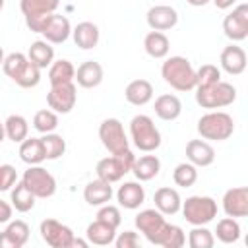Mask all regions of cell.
I'll return each instance as SVG.
<instances>
[{
    "mask_svg": "<svg viewBox=\"0 0 248 248\" xmlns=\"http://www.w3.org/2000/svg\"><path fill=\"white\" fill-rule=\"evenodd\" d=\"M161 76L176 91H190L196 87V70L184 56H170L161 66Z\"/></svg>",
    "mask_w": 248,
    "mask_h": 248,
    "instance_id": "obj_1",
    "label": "cell"
},
{
    "mask_svg": "<svg viewBox=\"0 0 248 248\" xmlns=\"http://www.w3.org/2000/svg\"><path fill=\"white\" fill-rule=\"evenodd\" d=\"M236 101V89L232 83L217 81L211 85L196 87V103L202 108H223Z\"/></svg>",
    "mask_w": 248,
    "mask_h": 248,
    "instance_id": "obj_2",
    "label": "cell"
},
{
    "mask_svg": "<svg viewBox=\"0 0 248 248\" xmlns=\"http://www.w3.org/2000/svg\"><path fill=\"white\" fill-rule=\"evenodd\" d=\"M232 132H234V122H232V116L227 112L211 110L198 120V134L203 140L223 141V140H229Z\"/></svg>",
    "mask_w": 248,
    "mask_h": 248,
    "instance_id": "obj_3",
    "label": "cell"
},
{
    "mask_svg": "<svg viewBox=\"0 0 248 248\" xmlns=\"http://www.w3.org/2000/svg\"><path fill=\"white\" fill-rule=\"evenodd\" d=\"M130 136L134 145L143 153H151L161 145V132L147 114H136L130 120Z\"/></svg>",
    "mask_w": 248,
    "mask_h": 248,
    "instance_id": "obj_4",
    "label": "cell"
},
{
    "mask_svg": "<svg viewBox=\"0 0 248 248\" xmlns=\"http://www.w3.org/2000/svg\"><path fill=\"white\" fill-rule=\"evenodd\" d=\"M180 209L190 225H207L217 217V202L209 196H190L182 202Z\"/></svg>",
    "mask_w": 248,
    "mask_h": 248,
    "instance_id": "obj_5",
    "label": "cell"
},
{
    "mask_svg": "<svg viewBox=\"0 0 248 248\" xmlns=\"http://www.w3.org/2000/svg\"><path fill=\"white\" fill-rule=\"evenodd\" d=\"M134 223H136L138 231L143 232L145 238L151 244H157V246L163 244V240H165V236L169 232V227H170V223L165 221V217H163V213L159 209H143V211H140L136 215Z\"/></svg>",
    "mask_w": 248,
    "mask_h": 248,
    "instance_id": "obj_6",
    "label": "cell"
},
{
    "mask_svg": "<svg viewBox=\"0 0 248 248\" xmlns=\"http://www.w3.org/2000/svg\"><path fill=\"white\" fill-rule=\"evenodd\" d=\"M136 157L134 153L128 149L124 153H118V155H110V157H105L97 163L95 167V172H97V178L105 180V182H118L126 172L132 170V165H134Z\"/></svg>",
    "mask_w": 248,
    "mask_h": 248,
    "instance_id": "obj_7",
    "label": "cell"
},
{
    "mask_svg": "<svg viewBox=\"0 0 248 248\" xmlns=\"http://www.w3.org/2000/svg\"><path fill=\"white\" fill-rule=\"evenodd\" d=\"M99 140L110 155H118V153H124L130 149V141H128V136L124 132V126L116 118H107L101 122Z\"/></svg>",
    "mask_w": 248,
    "mask_h": 248,
    "instance_id": "obj_8",
    "label": "cell"
},
{
    "mask_svg": "<svg viewBox=\"0 0 248 248\" xmlns=\"http://www.w3.org/2000/svg\"><path fill=\"white\" fill-rule=\"evenodd\" d=\"M21 182L33 192L35 198H43L45 200V198L54 196V192H56V180H54V176L46 169H43L39 165H31L23 172Z\"/></svg>",
    "mask_w": 248,
    "mask_h": 248,
    "instance_id": "obj_9",
    "label": "cell"
},
{
    "mask_svg": "<svg viewBox=\"0 0 248 248\" xmlns=\"http://www.w3.org/2000/svg\"><path fill=\"white\" fill-rule=\"evenodd\" d=\"M39 232L41 238L52 248H72V240H74L72 229L56 219H45L39 227Z\"/></svg>",
    "mask_w": 248,
    "mask_h": 248,
    "instance_id": "obj_10",
    "label": "cell"
},
{
    "mask_svg": "<svg viewBox=\"0 0 248 248\" xmlns=\"http://www.w3.org/2000/svg\"><path fill=\"white\" fill-rule=\"evenodd\" d=\"M76 99H78V93H76L74 81H70V83H60V85H52L50 91L46 93V103H48V107H50L54 112H60V114H68V112L76 107Z\"/></svg>",
    "mask_w": 248,
    "mask_h": 248,
    "instance_id": "obj_11",
    "label": "cell"
},
{
    "mask_svg": "<svg viewBox=\"0 0 248 248\" xmlns=\"http://www.w3.org/2000/svg\"><path fill=\"white\" fill-rule=\"evenodd\" d=\"M223 31L231 41H244L248 37V6L238 4L223 19Z\"/></svg>",
    "mask_w": 248,
    "mask_h": 248,
    "instance_id": "obj_12",
    "label": "cell"
},
{
    "mask_svg": "<svg viewBox=\"0 0 248 248\" xmlns=\"http://www.w3.org/2000/svg\"><path fill=\"white\" fill-rule=\"evenodd\" d=\"M223 211L227 217H246L248 215V188L236 186L225 192L223 196Z\"/></svg>",
    "mask_w": 248,
    "mask_h": 248,
    "instance_id": "obj_13",
    "label": "cell"
},
{
    "mask_svg": "<svg viewBox=\"0 0 248 248\" xmlns=\"http://www.w3.org/2000/svg\"><path fill=\"white\" fill-rule=\"evenodd\" d=\"M176 23H178V12L172 6L159 4L149 8L147 12V25L153 31H167V29H172Z\"/></svg>",
    "mask_w": 248,
    "mask_h": 248,
    "instance_id": "obj_14",
    "label": "cell"
},
{
    "mask_svg": "<svg viewBox=\"0 0 248 248\" xmlns=\"http://www.w3.org/2000/svg\"><path fill=\"white\" fill-rule=\"evenodd\" d=\"M72 33V25L68 21L66 16H60V14H52L43 29V37L46 43H52V45H60L64 43Z\"/></svg>",
    "mask_w": 248,
    "mask_h": 248,
    "instance_id": "obj_15",
    "label": "cell"
},
{
    "mask_svg": "<svg viewBox=\"0 0 248 248\" xmlns=\"http://www.w3.org/2000/svg\"><path fill=\"white\" fill-rule=\"evenodd\" d=\"M29 225L25 221H12L4 232H0V248H21L29 240Z\"/></svg>",
    "mask_w": 248,
    "mask_h": 248,
    "instance_id": "obj_16",
    "label": "cell"
},
{
    "mask_svg": "<svg viewBox=\"0 0 248 248\" xmlns=\"http://www.w3.org/2000/svg\"><path fill=\"white\" fill-rule=\"evenodd\" d=\"M219 62H221V68L227 74L238 76V74H242L246 70V52L238 45H229V46L223 48Z\"/></svg>",
    "mask_w": 248,
    "mask_h": 248,
    "instance_id": "obj_17",
    "label": "cell"
},
{
    "mask_svg": "<svg viewBox=\"0 0 248 248\" xmlns=\"http://www.w3.org/2000/svg\"><path fill=\"white\" fill-rule=\"evenodd\" d=\"M186 159L196 167H209L215 161V149L205 140H190L186 143Z\"/></svg>",
    "mask_w": 248,
    "mask_h": 248,
    "instance_id": "obj_18",
    "label": "cell"
},
{
    "mask_svg": "<svg viewBox=\"0 0 248 248\" xmlns=\"http://www.w3.org/2000/svg\"><path fill=\"white\" fill-rule=\"evenodd\" d=\"M116 200L124 209H138L145 200V190L140 182H124L116 192Z\"/></svg>",
    "mask_w": 248,
    "mask_h": 248,
    "instance_id": "obj_19",
    "label": "cell"
},
{
    "mask_svg": "<svg viewBox=\"0 0 248 248\" xmlns=\"http://www.w3.org/2000/svg\"><path fill=\"white\" fill-rule=\"evenodd\" d=\"M124 97L134 107H143L153 99V85L147 79H134L126 85Z\"/></svg>",
    "mask_w": 248,
    "mask_h": 248,
    "instance_id": "obj_20",
    "label": "cell"
},
{
    "mask_svg": "<svg viewBox=\"0 0 248 248\" xmlns=\"http://www.w3.org/2000/svg\"><path fill=\"white\" fill-rule=\"evenodd\" d=\"M153 202H155V209H159L163 215H174L180 211V205H182L180 194L169 186L159 188L153 196Z\"/></svg>",
    "mask_w": 248,
    "mask_h": 248,
    "instance_id": "obj_21",
    "label": "cell"
},
{
    "mask_svg": "<svg viewBox=\"0 0 248 248\" xmlns=\"http://www.w3.org/2000/svg\"><path fill=\"white\" fill-rule=\"evenodd\" d=\"M74 79L78 81V85H81L85 89L97 87L103 81V66L99 62H95V60H87L81 66H78Z\"/></svg>",
    "mask_w": 248,
    "mask_h": 248,
    "instance_id": "obj_22",
    "label": "cell"
},
{
    "mask_svg": "<svg viewBox=\"0 0 248 248\" xmlns=\"http://www.w3.org/2000/svg\"><path fill=\"white\" fill-rule=\"evenodd\" d=\"M110 198H112V186H110V182H105L101 178L91 180L83 188V200L89 205H105L110 202Z\"/></svg>",
    "mask_w": 248,
    "mask_h": 248,
    "instance_id": "obj_23",
    "label": "cell"
},
{
    "mask_svg": "<svg viewBox=\"0 0 248 248\" xmlns=\"http://www.w3.org/2000/svg\"><path fill=\"white\" fill-rule=\"evenodd\" d=\"M72 35H74V43L79 48H83V50L95 48L97 43H99V27L93 21H81V23H78L74 27Z\"/></svg>",
    "mask_w": 248,
    "mask_h": 248,
    "instance_id": "obj_24",
    "label": "cell"
},
{
    "mask_svg": "<svg viewBox=\"0 0 248 248\" xmlns=\"http://www.w3.org/2000/svg\"><path fill=\"white\" fill-rule=\"evenodd\" d=\"M182 112V103L176 95L165 93L155 99V114L161 120H176Z\"/></svg>",
    "mask_w": 248,
    "mask_h": 248,
    "instance_id": "obj_25",
    "label": "cell"
},
{
    "mask_svg": "<svg viewBox=\"0 0 248 248\" xmlns=\"http://www.w3.org/2000/svg\"><path fill=\"white\" fill-rule=\"evenodd\" d=\"M85 236H87V242L89 244H97V246H107V244H112L114 242V236H116V229L95 219L87 231H85Z\"/></svg>",
    "mask_w": 248,
    "mask_h": 248,
    "instance_id": "obj_26",
    "label": "cell"
},
{
    "mask_svg": "<svg viewBox=\"0 0 248 248\" xmlns=\"http://www.w3.org/2000/svg\"><path fill=\"white\" fill-rule=\"evenodd\" d=\"M161 170V161L157 155H143L140 159L134 161L132 165V172L136 174V178L140 182H147L151 178H155Z\"/></svg>",
    "mask_w": 248,
    "mask_h": 248,
    "instance_id": "obj_27",
    "label": "cell"
},
{
    "mask_svg": "<svg viewBox=\"0 0 248 248\" xmlns=\"http://www.w3.org/2000/svg\"><path fill=\"white\" fill-rule=\"evenodd\" d=\"M143 48L151 58H165L169 54L170 43L163 31H149L143 39Z\"/></svg>",
    "mask_w": 248,
    "mask_h": 248,
    "instance_id": "obj_28",
    "label": "cell"
},
{
    "mask_svg": "<svg viewBox=\"0 0 248 248\" xmlns=\"http://www.w3.org/2000/svg\"><path fill=\"white\" fill-rule=\"evenodd\" d=\"M19 157L27 165H41L46 159L41 138H25L19 145Z\"/></svg>",
    "mask_w": 248,
    "mask_h": 248,
    "instance_id": "obj_29",
    "label": "cell"
},
{
    "mask_svg": "<svg viewBox=\"0 0 248 248\" xmlns=\"http://www.w3.org/2000/svg\"><path fill=\"white\" fill-rule=\"evenodd\" d=\"M27 60L33 62L37 68H46L54 62V48L50 46V43L46 41H35L31 43L29 46V52H27Z\"/></svg>",
    "mask_w": 248,
    "mask_h": 248,
    "instance_id": "obj_30",
    "label": "cell"
},
{
    "mask_svg": "<svg viewBox=\"0 0 248 248\" xmlns=\"http://www.w3.org/2000/svg\"><path fill=\"white\" fill-rule=\"evenodd\" d=\"M76 68L70 60H56L48 66V81L50 85H60V83H70L74 81Z\"/></svg>",
    "mask_w": 248,
    "mask_h": 248,
    "instance_id": "obj_31",
    "label": "cell"
},
{
    "mask_svg": "<svg viewBox=\"0 0 248 248\" xmlns=\"http://www.w3.org/2000/svg\"><path fill=\"white\" fill-rule=\"evenodd\" d=\"M4 130L8 140H12L14 143H21L29 134V124L21 114H10L4 122Z\"/></svg>",
    "mask_w": 248,
    "mask_h": 248,
    "instance_id": "obj_32",
    "label": "cell"
},
{
    "mask_svg": "<svg viewBox=\"0 0 248 248\" xmlns=\"http://www.w3.org/2000/svg\"><path fill=\"white\" fill-rule=\"evenodd\" d=\"M10 200H12V207H16V211L27 213V211H31V209L35 207V200H37V198L33 196V192H31L23 182H17L16 188L12 190Z\"/></svg>",
    "mask_w": 248,
    "mask_h": 248,
    "instance_id": "obj_33",
    "label": "cell"
},
{
    "mask_svg": "<svg viewBox=\"0 0 248 248\" xmlns=\"http://www.w3.org/2000/svg\"><path fill=\"white\" fill-rule=\"evenodd\" d=\"M215 234L217 238L223 242V244H232L240 238V225L234 217H225L217 223V229H215Z\"/></svg>",
    "mask_w": 248,
    "mask_h": 248,
    "instance_id": "obj_34",
    "label": "cell"
},
{
    "mask_svg": "<svg viewBox=\"0 0 248 248\" xmlns=\"http://www.w3.org/2000/svg\"><path fill=\"white\" fill-rule=\"evenodd\" d=\"M60 0H21L19 8L21 14L27 16H39V14H54Z\"/></svg>",
    "mask_w": 248,
    "mask_h": 248,
    "instance_id": "obj_35",
    "label": "cell"
},
{
    "mask_svg": "<svg viewBox=\"0 0 248 248\" xmlns=\"http://www.w3.org/2000/svg\"><path fill=\"white\" fill-rule=\"evenodd\" d=\"M172 180H174L176 186H182V188L194 186L196 180H198V169H196V165H192L190 161L176 165L174 170H172Z\"/></svg>",
    "mask_w": 248,
    "mask_h": 248,
    "instance_id": "obj_36",
    "label": "cell"
},
{
    "mask_svg": "<svg viewBox=\"0 0 248 248\" xmlns=\"http://www.w3.org/2000/svg\"><path fill=\"white\" fill-rule=\"evenodd\" d=\"M41 141H43V147H45V157L50 159V161L62 157L64 151H66V141H64V138L58 136V134H54V132L45 134V136L41 138Z\"/></svg>",
    "mask_w": 248,
    "mask_h": 248,
    "instance_id": "obj_37",
    "label": "cell"
},
{
    "mask_svg": "<svg viewBox=\"0 0 248 248\" xmlns=\"http://www.w3.org/2000/svg\"><path fill=\"white\" fill-rule=\"evenodd\" d=\"M33 128L41 134H48L54 132L58 128V116L52 108H43L39 112H35L33 116Z\"/></svg>",
    "mask_w": 248,
    "mask_h": 248,
    "instance_id": "obj_38",
    "label": "cell"
},
{
    "mask_svg": "<svg viewBox=\"0 0 248 248\" xmlns=\"http://www.w3.org/2000/svg\"><path fill=\"white\" fill-rule=\"evenodd\" d=\"M188 244L190 248H211L215 244V236L203 225H194V229L188 232Z\"/></svg>",
    "mask_w": 248,
    "mask_h": 248,
    "instance_id": "obj_39",
    "label": "cell"
},
{
    "mask_svg": "<svg viewBox=\"0 0 248 248\" xmlns=\"http://www.w3.org/2000/svg\"><path fill=\"white\" fill-rule=\"evenodd\" d=\"M14 81L19 85V87H25V89H29V87H35L39 81H41V68H37L33 62H25V66L17 72V76L14 78Z\"/></svg>",
    "mask_w": 248,
    "mask_h": 248,
    "instance_id": "obj_40",
    "label": "cell"
},
{
    "mask_svg": "<svg viewBox=\"0 0 248 248\" xmlns=\"http://www.w3.org/2000/svg\"><path fill=\"white\" fill-rule=\"evenodd\" d=\"M219 79H221V70L213 64H203L200 66V70H196V87L211 85L217 83Z\"/></svg>",
    "mask_w": 248,
    "mask_h": 248,
    "instance_id": "obj_41",
    "label": "cell"
},
{
    "mask_svg": "<svg viewBox=\"0 0 248 248\" xmlns=\"http://www.w3.org/2000/svg\"><path fill=\"white\" fill-rule=\"evenodd\" d=\"M25 62H27V56L25 54H21V52H12V54H8V56H4V62H2V68H4V74L8 76V78H16L17 76V72L25 66Z\"/></svg>",
    "mask_w": 248,
    "mask_h": 248,
    "instance_id": "obj_42",
    "label": "cell"
},
{
    "mask_svg": "<svg viewBox=\"0 0 248 248\" xmlns=\"http://www.w3.org/2000/svg\"><path fill=\"white\" fill-rule=\"evenodd\" d=\"M97 219L103 221V223H107V225H110V227H114V229H118L120 223H122L120 209L114 207V205H107V203L97 211Z\"/></svg>",
    "mask_w": 248,
    "mask_h": 248,
    "instance_id": "obj_43",
    "label": "cell"
},
{
    "mask_svg": "<svg viewBox=\"0 0 248 248\" xmlns=\"http://www.w3.org/2000/svg\"><path fill=\"white\" fill-rule=\"evenodd\" d=\"M184 242H186L184 231L178 225H170L169 227V232H167V236H165V240H163L161 246H165V248H180V246H184Z\"/></svg>",
    "mask_w": 248,
    "mask_h": 248,
    "instance_id": "obj_44",
    "label": "cell"
},
{
    "mask_svg": "<svg viewBox=\"0 0 248 248\" xmlns=\"http://www.w3.org/2000/svg\"><path fill=\"white\" fill-rule=\"evenodd\" d=\"M17 180V172L12 165H0V192L10 190Z\"/></svg>",
    "mask_w": 248,
    "mask_h": 248,
    "instance_id": "obj_45",
    "label": "cell"
},
{
    "mask_svg": "<svg viewBox=\"0 0 248 248\" xmlns=\"http://www.w3.org/2000/svg\"><path fill=\"white\" fill-rule=\"evenodd\" d=\"M114 244L116 248H136L140 246V236L134 231H124L118 236H114Z\"/></svg>",
    "mask_w": 248,
    "mask_h": 248,
    "instance_id": "obj_46",
    "label": "cell"
},
{
    "mask_svg": "<svg viewBox=\"0 0 248 248\" xmlns=\"http://www.w3.org/2000/svg\"><path fill=\"white\" fill-rule=\"evenodd\" d=\"M52 14H39V16H27L25 17V23H27V27L33 31V33H43V29H45V25H46V21H48V17H50Z\"/></svg>",
    "mask_w": 248,
    "mask_h": 248,
    "instance_id": "obj_47",
    "label": "cell"
},
{
    "mask_svg": "<svg viewBox=\"0 0 248 248\" xmlns=\"http://www.w3.org/2000/svg\"><path fill=\"white\" fill-rule=\"evenodd\" d=\"M10 219H12V205L0 200V223H8Z\"/></svg>",
    "mask_w": 248,
    "mask_h": 248,
    "instance_id": "obj_48",
    "label": "cell"
},
{
    "mask_svg": "<svg viewBox=\"0 0 248 248\" xmlns=\"http://www.w3.org/2000/svg\"><path fill=\"white\" fill-rule=\"evenodd\" d=\"M234 2H236V0H213L215 8H219V10H227V8H231Z\"/></svg>",
    "mask_w": 248,
    "mask_h": 248,
    "instance_id": "obj_49",
    "label": "cell"
},
{
    "mask_svg": "<svg viewBox=\"0 0 248 248\" xmlns=\"http://www.w3.org/2000/svg\"><path fill=\"white\" fill-rule=\"evenodd\" d=\"M87 244H89L87 240H81V238H76V236H74V240H72V246H81V248H85Z\"/></svg>",
    "mask_w": 248,
    "mask_h": 248,
    "instance_id": "obj_50",
    "label": "cell"
},
{
    "mask_svg": "<svg viewBox=\"0 0 248 248\" xmlns=\"http://www.w3.org/2000/svg\"><path fill=\"white\" fill-rule=\"evenodd\" d=\"M190 6H196V8H200V6H205L209 0H186Z\"/></svg>",
    "mask_w": 248,
    "mask_h": 248,
    "instance_id": "obj_51",
    "label": "cell"
},
{
    "mask_svg": "<svg viewBox=\"0 0 248 248\" xmlns=\"http://www.w3.org/2000/svg\"><path fill=\"white\" fill-rule=\"evenodd\" d=\"M4 138H6V130H4V122H0V143L4 141Z\"/></svg>",
    "mask_w": 248,
    "mask_h": 248,
    "instance_id": "obj_52",
    "label": "cell"
},
{
    "mask_svg": "<svg viewBox=\"0 0 248 248\" xmlns=\"http://www.w3.org/2000/svg\"><path fill=\"white\" fill-rule=\"evenodd\" d=\"M4 62V50H2V46H0V64Z\"/></svg>",
    "mask_w": 248,
    "mask_h": 248,
    "instance_id": "obj_53",
    "label": "cell"
},
{
    "mask_svg": "<svg viewBox=\"0 0 248 248\" xmlns=\"http://www.w3.org/2000/svg\"><path fill=\"white\" fill-rule=\"evenodd\" d=\"M4 2H6V0H0V12H2V8H4Z\"/></svg>",
    "mask_w": 248,
    "mask_h": 248,
    "instance_id": "obj_54",
    "label": "cell"
}]
</instances>
